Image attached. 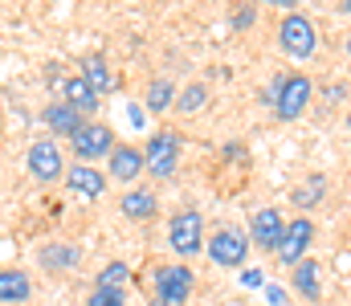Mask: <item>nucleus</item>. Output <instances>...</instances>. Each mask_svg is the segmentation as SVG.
Listing matches in <instances>:
<instances>
[{"label":"nucleus","instance_id":"nucleus-1","mask_svg":"<svg viewBox=\"0 0 351 306\" xmlns=\"http://www.w3.org/2000/svg\"><path fill=\"white\" fill-rule=\"evenodd\" d=\"M278 45L290 62H311L319 49V29L306 12H286L278 25Z\"/></svg>","mask_w":351,"mask_h":306},{"label":"nucleus","instance_id":"nucleus-2","mask_svg":"<svg viewBox=\"0 0 351 306\" xmlns=\"http://www.w3.org/2000/svg\"><path fill=\"white\" fill-rule=\"evenodd\" d=\"M250 249H254V241H250V233H245V229H237V225L217 229V233L208 237V245H204L208 262H213V266H221V270H241V266L250 262Z\"/></svg>","mask_w":351,"mask_h":306},{"label":"nucleus","instance_id":"nucleus-3","mask_svg":"<svg viewBox=\"0 0 351 306\" xmlns=\"http://www.w3.org/2000/svg\"><path fill=\"white\" fill-rule=\"evenodd\" d=\"M168 245H172L176 257H196L208 245V237H204V212L200 208L172 212V220H168Z\"/></svg>","mask_w":351,"mask_h":306},{"label":"nucleus","instance_id":"nucleus-4","mask_svg":"<svg viewBox=\"0 0 351 306\" xmlns=\"http://www.w3.org/2000/svg\"><path fill=\"white\" fill-rule=\"evenodd\" d=\"M180 147H184V139H180V131H152V139H147V147H143V164H147V176H156V180H172L176 168H180Z\"/></svg>","mask_w":351,"mask_h":306},{"label":"nucleus","instance_id":"nucleus-5","mask_svg":"<svg viewBox=\"0 0 351 306\" xmlns=\"http://www.w3.org/2000/svg\"><path fill=\"white\" fill-rule=\"evenodd\" d=\"M196 290V274L188 266H160L156 270V303L152 306H184Z\"/></svg>","mask_w":351,"mask_h":306},{"label":"nucleus","instance_id":"nucleus-6","mask_svg":"<svg viewBox=\"0 0 351 306\" xmlns=\"http://www.w3.org/2000/svg\"><path fill=\"white\" fill-rule=\"evenodd\" d=\"M311 99H315V82L306 74H282V94L274 102V114L282 123H294L298 114H306Z\"/></svg>","mask_w":351,"mask_h":306},{"label":"nucleus","instance_id":"nucleus-7","mask_svg":"<svg viewBox=\"0 0 351 306\" xmlns=\"http://www.w3.org/2000/svg\"><path fill=\"white\" fill-rule=\"evenodd\" d=\"M25 164H29V176H33L37 184H58V180H66V160H62V151H58L53 139H37V143L29 147Z\"/></svg>","mask_w":351,"mask_h":306},{"label":"nucleus","instance_id":"nucleus-8","mask_svg":"<svg viewBox=\"0 0 351 306\" xmlns=\"http://www.w3.org/2000/svg\"><path fill=\"white\" fill-rule=\"evenodd\" d=\"M311 241H315V220L311 216H298V220H290L286 225V233H282V241H278V262L282 266H298V262H306V249H311Z\"/></svg>","mask_w":351,"mask_h":306},{"label":"nucleus","instance_id":"nucleus-9","mask_svg":"<svg viewBox=\"0 0 351 306\" xmlns=\"http://www.w3.org/2000/svg\"><path fill=\"white\" fill-rule=\"evenodd\" d=\"M70 147H74L78 164H94V160H102V155L114 151V131H110L106 123H94V118H90L86 127L70 139Z\"/></svg>","mask_w":351,"mask_h":306},{"label":"nucleus","instance_id":"nucleus-10","mask_svg":"<svg viewBox=\"0 0 351 306\" xmlns=\"http://www.w3.org/2000/svg\"><path fill=\"white\" fill-rule=\"evenodd\" d=\"M106 184H110V176L102 168H90V164H70L66 168V188L78 201H102Z\"/></svg>","mask_w":351,"mask_h":306},{"label":"nucleus","instance_id":"nucleus-11","mask_svg":"<svg viewBox=\"0 0 351 306\" xmlns=\"http://www.w3.org/2000/svg\"><path fill=\"white\" fill-rule=\"evenodd\" d=\"M143 172H147L143 151H139L135 143H114V151L106 155V176L119 180V184H135Z\"/></svg>","mask_w":351,"mask_h":306},{"label":"nucleus","instance_id":"nucleus-12","mask_svg":"<svg viewBox=\"0 0 351 306\" xmlns=\"http://www.w3.org/2000/svg\"><path fill=\"white\" fill-rule=\"evenodd\" d=\"M250 241L258 245V249H278V241H282V233H286V220H282V212L278 208H258L254 216H250Z\"/></svg>","mask_w":351,"mask_h":306},{"label":"nucleus","instance_id":"nucleus-13","mask_svg":"<svg viewBox=\"0 0 351 306\" xmlns=\"http://www.w3.org/2000/svg\"><path fill=\"white\" fill-rule=\"evenodd\" d=\"M41 123H45V131L49 135H62V139H74L82 127H86L90 118L86 114H78L70 102H49L45 110H41Z\"/></svg>","mask_w":351,"mask_h":306},{"label":"nucleus","instance_id":"nucleus-14","mask_svg":"<svg viewBox=\"0 0 351 306\" xmlns=\"http://www.w3.org/2000/svg\"><path fill=\"white\" fill-rule=\"evenodd\" d=\"M119 208H123V216H127V220H139V225H143V220H152V216L160 212V196H156L152 188H139V184H135V188H127V192H123Z\"/></svg>","mask_w":351,"mask_h":306},{"label":"nucleus","instance_id":"nucleus-15","mask_svg":"<svg viewBox=\"0 0 351 306\" xmlns=\"http://www.w3.org/2000/svg\"><path fill=\"white\" fill-rule=\"evenodd\" d=\"M62 102H70L78 114H94V110L102 106V99L94 94V86H90L82 74H74V78H66V82H62Z\"/></svg>","mask_w":351,"mask_h":306},{"label":"nucleus","instance_id":"nucleus-16","mask_svg":"<svg viewBox=\"0 0 351 306\" xmlns=\"http://www.w3.org/2000/svg\"><path fill=\"white\" fill-rule=\"evenodd\" d=\"M78 257H82V253H78L74 245H66V241H49V245L37 249V266H45L49 274H66V270H74Z\"/></svg>","mask_w":351,"mask_h":306},{"label":"nucleus","instance_id":"nucleus-17","mask_svg":"<svg viewBox=\"0 0 351 306\" xmlns=\"http://www.w3.org/2000/svg\"><path fill=\"white\" fill-rule=\"evenodd\" d=\"M290 286L298 290V298H306V303H319V298H323V282H319V262H315V257L298 262V266L290 270Z\"/></svg>","mask_w":351,"mask_h":306},{"label":"nucleus","instance_id":"nucleus-18","mask_svg":"<svg viewBox=\"0 0 351 306\" xmlns=\"http://www.w3.org/2000/svg\"><path fill=\"white\" fill-rule=\"evenodd\" d=\"M33 298V278L25 270H0V303L21 306Z\"/></svg>","mask_w":351,"mask_h":306},{"label":"nucleus","instance_id":"nucleus-19","mask_svg":"<svg viewBox=\"0 0 351 306\" xmlns=\"http://www.w3.org/2000/svg\"><path fill=\"white\" fill-rule=\"evenodd\" d=\"M82 78L94 86V94H98V99H102V94H110V90H119V78L110 74V66H106L98 53H90L86 62H82Z\"/></svg>","mask_w":351,"mask_h":306},{"label":"nucleus","instance_id":"nucleus-20","mask_svg":"<svg viewBox=\"0 0 351 306\" xmlns=\"http://www.w3.org/2000/svg\"><path fill=\"white\" fill-rule=\"evenodd\" d=\"M176 99H180V90H176L172 78H152V82H147L143 102H147L152 114H168V106H176Z\"/></svg>","mask_w":351,"mask_h":306},{"label":"nucleus","instance_id":"nucleus-21","mask_svg":"<svg viewBox=\"0 0 351 306\" xmlns=\"http://www.w3.org/2000/svg\"><path fill=\"white\" fill-rule=\"evenodd\" d=\"M323 196H327V176H306L298 188H294V208H315V204H323Z\"/></svg>","mask_w":351,"mask_h":306},{"label":"nucleus","instance_id":"nucleus-22","mask_svg":"<svg viewBox=\"0 0 351 306\" xmlns=\"http://www.w3.org/2000/svg\"><path fill=\"white\" fill-rule=\"evenodd\" d=\"M94 286H102V290H127V286H131V266H127V262L102 266L98 278H94Z\"/></svg>","mask_w":351,"mask_h":306},{"label":"nucleus","instance_id":"nucleus-23","mask_svg":"<svg viewBox=\"0 0 351 306\" xmlns=\"http://www.w3.org/2000/svg\"><path fill=\"white\" fill-rule=\"evenodd\" d=\"M204 102H208V86H204V82H192V86H184V90H180L176 110H180V114H196Z\"/></svg>","mask_w":351,"mask_h":306},{"label":"nucleus","instance_id":"nucleus-24","mask_svg":"<svg viewBox=\"0 0 351 306\" xmlns=\"http://www.w3.org/2000/svg\"><path fill=\"white\" fill-rule=\"evenodd\" d=\"M86 306H127V290H102V286H94Z\"/></svg>","mask_w":351,"mask_h":306},{"label":"nucleus","instance_id":"nucleus-25","mask_svg":"<svg viewBox=\"0 0 351 306\" xmlns=\"http://www.w3.org/2000/svg\"><path fill=\"white\" fill-rule=\"evenodd\" d=\"M254 16H258V8H254V4H241V8L233 12V29H237V33H241V29H250V25H254Z\"/></svg>","mask_w":351,"mask_h":306},{"label":"nucleus","instance_id":"nucleus-26","mask_svg":"<svg viewBox=\"0 0 351 306\" xmlns=\"http://www.w3.org/2000/svg\"><path fill=\"white\" fill-rule=\"evenodd\" d=\"M265 303H269V306H286V290H282V286H269V282H265Z\"/></svg>","mask_w":351,"mask_h":306},{"label":"nucleus","instance_id":"nucleus-27","mask_svg":"<svg viewBox=\"0 0 351 306\" xmlns=\"http://www.w3.org/2000/svg\"><path fill=\"white\" fill-rule=\"evenodd\" d=\"M241 282L254 290V286H265V274H262V270H245V274H241Z\"/></svg>","mask_w":351,"mask_h":306},{"label":"nucleus","instance_id":"nucleus-28","mask_svg":"<svg viewBox=\"0 0 351 306\" xmlns=\"http://www.w3.org/2000/svg\"><path fill=\"white\" fill-rule=\"evenodd\" d=\"M143 114H147L143 106H131V123H135V127H143Z\"/></svg>","mask_w":351,"mask_h":306},{"label":"nucleus","instance_id":"nucleus-29","mask_svg":"<svg viewBox=\"0 0 351 306\" xmlns=\"http://www.w3.org/2000/svg\"><path fill=\"white\" fill-rule=\"evenodd\" d=\"M339 8H343V12H351V0H343V4H339Z\"/></svg>","mask_w":351,"mask_h":306},{"label":"nucleus","instance_id":"nucleus-30","mask_svg":"<svg viewBox=\"0 0 351 306\" xmlns=\"http://www.w3.org/2000/svg\"><path fill=\"white\" fill-rule=\"evenodd\" d=\"M343 45H348V53H351V33H348V41H343Z\"/></svg>","mask_w":351,"mask_h":306},{"label":"nucleus","instance_id":"nucleus-31","mask_svg":"<svg viewBox=\"0 0 351 306\" xmlns=\"http://www.w3.org/2000/svg\"><path fill=\"white\" fill-rule=\"evenodd\" d=\"M348 127H351V110H348Z\"/></svg>","mask_w":351,"mask_h":306}]
</instances>
